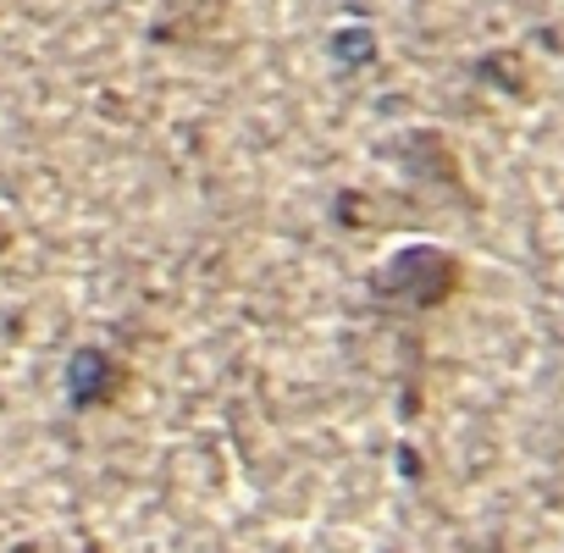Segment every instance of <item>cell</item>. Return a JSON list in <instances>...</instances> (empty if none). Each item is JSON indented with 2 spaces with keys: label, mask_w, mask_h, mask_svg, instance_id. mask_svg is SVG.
I'll return each mask as SVG.
<instances>
[{
  "label": "cell",
  "mask_w": 564,
  "mask_h": 553,
  "mask_svg": "<svg viewBox=\"0 0 564 553\" xmlns=\"http://www.w3.org/2000/svg\"><path fill=\"white\" fill-rule=\"evenodd\" d=\"M465 271L437 243H404L371 271V300L393 311H437L459 294Z\"/></svg>",
  "instance_id": "obj_1"
},
{
  "label": "cell",
  "mask_w": 564,
  "mask_h": 553,
  "mask_svg": "<svg viewBox=\"0 0 564 553\" xmlns=\"http://www.w3.org/2000/svg\"><path fill=\"white\" fill-rule=\"evenodd\" d=\"M122 393H128V366L111 349L89 344L67 360V404L73 410H111Z\"/></svg>",
  "instance_id": "obj_2"
},
{
  "label": "cell",
  "mask_w": 564,
  "mask_h": 553,
  "mask_svg": "<svg viewBox=\"0 0 564 553\" xmlns=\"http://www.w3.org/2000/svg\"><path fill=\"white\" fill-rule=\"evenodd\" d=\"M333 51H338L344 62H349V56H355V62H371V56H377V45H371L366 29H344V34L333 40Z\"/></svg>",
  "instance_id": "obj_3"
}]
</instances>
